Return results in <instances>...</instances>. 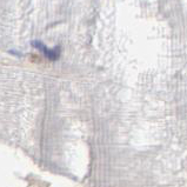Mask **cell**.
<instances>
[{
	"mask_svg": "<svg viewBox=\"0 0 187 187\" xmlns=\"http://www.w3.org/2000/svg\"><path fill=\"white\" fill-rule=\"evenodd\" d=\"M33 45L37 47V48H39L41 52H44L45 53V55L51 60H55L59 58V47H57L55 49H47L46 48V46L45 45H42L41 42L39 41H34L33 42Z\"/></svg>",
	"mask_w": 187,
	"mask_h": 187,
	"instance_id": "1",
	"label": "cell"
}]
</instances>
